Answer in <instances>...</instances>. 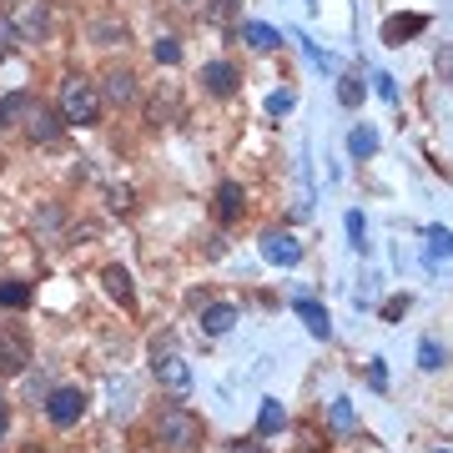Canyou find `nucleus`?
Here are the masks:
<instances>
[{
  "instance_id": "obj_30",
  "label": "nucleus",
  "mask_w": 453,
  "mask_h": 453,
  "mask_svg": "<svg viewBox=\"0 0 453 453\" xmlns=\"http://www.w3.org/2000/svg\"><path fill=\"white\" fill-rule=\"evenodd\" d=\"M368 388H372V393L388 388V368H383V357H372V363H368Z\"/></svg>"
},
{
  "instance_id": "obj_33",
  "label": "nucleus",
  "mask_w": 453,
  "mask_h": 453,
  "mask_svg": "<svg viewBox=\"0 0 453 453\" xmlns=\"http://www.w3.org/2000/svg\"><path fill=\"white\" fill-rule=\"evenodd\" d=\"M11 46H16V31H11V20L0 16V61L11 56Z\"/></svg>"
},
{
  "instance_id": "obj_15",
  "label": "nucleus",
  "mask_w": 453,
  "mask_h": 453,
  "mask_svg": "<svg viewBox=\"0 0 453 453\" xmlns=\"http://www.w3.org/2000/svg\"><path fill=\"white\" fill-rule=\"evenodd\" d=\"M177 116H181V96L166 86L162 96H151V106H146V121L151 127H177Z\"/></svg>"
},
{
  "instance_id": "obj_5",
  "label": "nucleus",
  "mask_w": 453,
  "mask_h": 453,
  "mask_svg": "<svg viewBox=\"0 0 453 453\" xmlns=\"http://www.w3.org/2000/svg\"><path fill=\"white\" fill-rule=\"evenodd\" d=\"M5 20H11V31H16V41H46V35H50L46 0H11V11H5Z\"/></svg>"
},
{
  "instance_id": "obj_20",
  "label": "nucleus",
  "mask_w": 453,
  "mask_h": 453,
  "mask_svg": "<svg viewBox=\"0 0 453 453\" xmlns=\"http://www.w3.org/2000/svg\"><path fill=\"white\" fill-rule=\"evenodd\" d=\"M0 308H5V312L31 308V282H16V277H5V282H0Z\"/></svg>"
},
{
  "instance_id": "obj_16",
  "label": "nucleus",
  "mask_w": 453,
  "mask_h": 453,
  "mask_svg": "<svg viewBox=\"0 0 453 453\" xmlns=\"http://www.w3.org/2000/svg\"><path fill=\"white\" fill-rule=\"evenodd\" d=\"M232 323H237V308H232V303H211V308H202V333H211V338L232 333Z\"/></svg>"
},
{
  "instance_id": "obj_28",
  "label": "nucleus",
  "mask_w": 453,
  "mask_h": 453,
  "mask_svg": "<svg viewBox=\"0 0 453 453\" xmlns=\"http://www.w3.org/2000/svg\"><path fill=\"white\" fill-rule=\"evenodd\" d=\"M292 106H297V96H292V91H273V96H267V116H288Z\"/></svg>"
},
{
  "instance_id": "obj_29",
  "label": "nucleus",
  "mask_w": 453,
  "mask_h": 453,
  "mask_svg": "<svg viewBox=\"0 0 453 453\" xmlns=\"http://www.w3.org/2000/svg\"><path fill=\"white\" fill-rule=\"evenodd\" d=\"M348 237H353L357 252L368 247V226H363V211H348Z\"/></svg>"
},
{
  "instance_id": "obj_27",
  "label": "nucleus",
  "mask_w": 453,
  "mask_h": 453,
  "mask_svg": "<svg viewBox=\"0 0 453 453\" xmlns=\"http://www.w3.org/2000/svg\"><path fill=\"white\" fill-rule=\"evenodd\" d=\"M428 247H434V257H453V232L449 226H428Z\"/></svg>"
},
{
  "instance_id": "obj_14",
  "label": "nucleus",
  "mask_w": 453,
  "mask_h": 453,
  "mask_svg": "<svg viewBox=\"0 0 453 453\" xmlns=\"http://www.w3.org/2000/svg\"><path fill=\"white\" fill-rule=\"evenodd\" d=\"M26 136H31L35 146H41V142H56V136H61V116L46 111V106H31V116H26Z\"/></svg>"
},
{
  "instance_id": "obj_23",
  "label": "nucleus",
  "mask_w": 453,
  "mask_h": 453,
  "mask_svg": "<svg viewBox=\"0 0 453 453\" xmlns=\"http://www.w3.org/2000/svg\"><path fill=\"white\" fill-rule=\"evenodd\" d=\"M348 151H353L357 162H363V157H372V151H378V131H372V127H353V136H348Z\"/></svg>"
},
{
  "instance_id": "obj_19",
  "label": "nucleus",
  "mask_w": 453,
  "mask_h": 453,
  "mask_svg": "<svg viewBox=\"0 0 453 453\" xmlns=\"http://www.w3.org/2000/svg\"><path fill=\"white\" fill-rule=\"evenodd\" d=\"M282 423H288V413H282V403H277V398H262V408H257V438H273V434H282Z\"/></svg>"
},
{
  "instance_id": "obj_22",
  "label": "nucleus",
  "mask_w": 453,
  "mask_h": 453,
  "mask_svg": "<svg viewBox=\"0 0 453 453\" xmlns=\"http://www.w3.org/2000/svg\"><path fill=\"white\" fill-rule=\"evenodd\" d=\"M443 363H449V348H443L438 338H423V342H418V368H423V372H438Z\"/></svg>"
},
{
  "instance_id": "obj_13",
  "label": "nucleus",
  "mask_w": 453,
  "mask_h": 453,
  "mask_svg": "<svg viewBox=\"0 0 453 453\" xmlns=\"http://www.w3.org/2000/svg\"><path fill=\"white\" fill-rule=\"evenodd\" d=\"M423 31H428V16H388L383 20V41L388 46H403V41H413Z\"/></svg>"
},
{
  "instance_id": "obj_21",
  "label": "nucleus",
  "mask_w": 453,
  "mask_h": 453,
  "mask_svg": "<svg viewBox=\"0 0 453 453\" xmlns=\"http://www.w3.org/2000/svg\"><path fill=\"white\" fill-rule=\"evenodd\" d=\"M237 5H242V0H211L202 16H207V26H217V31H232V20H237Z\"/></svg>"
},
{
  "instance_id": "obj_7",
  "label": "nucleus",
  "mask_w": 453,
  "mask_h": 453,
  "mask_svg": "<svg viewBox=\"0 0 453 453\" xmlns=\"http://www.w3.org/2000/svg\"><path fill=\"white\" fill-rule=\"evenodd\" d=\"M262 257L277 262V267H297L303 262V242L292 232H262Z\"/></svg>"
},
{
  "instance_id": "obj_34",
  "label": "nucleus",
  "mask_w": 453,
  "mask_h": 453,
  "mask_svg": "<svg viewBox=\"0 0 453 453\" xmlns=\"http://www.w3.org/2000/svg\"><path fill=\"white\" fill-rule=\"evenodd\" d=\"M111 207L116 211H131V187H111Z\"/></svg>"
},
{
  "instance_id": "obj_38",
  "label": "nucleus",
  "mask_w": 453,
  "mask_h": 453,
  "mask_svg": "<svg viewBox=\"0 0 453 453\" xmlns=\"http://www.w3.org/2000/svg\"><path fill=\"white\" fill-rule=\"evenodd\" d=\"M232 453H267V449H262L257 438H242V443H232Z\"/></svg>"
},
{
  "instance_id": "obj_32",
  "label": "nucleus",
  "mask_w": 453,
  "mask_h": 453,
  "mask_svg": "<svg viewBox=\"0 0 453 453\" xmlns=\"http://www.w3.org/2000/svg\"><path fill=\"white\" fill-rule=\"evenodd\" d=\"M372 91H378L383 101H398V86H393V76H388V71H378V76H372Z\"/></svg>"
},
{
  "instance_id": "obj_35",
  "label": "nucleus",
  "mask_w": 453,
  "mask_h": 453,
  "mask_svg": "<svg viewBox=\"0 0 453 453\" xmlns=\"http://www.w3.org/2000/svg\"><path fill=\"white\" fill-rule=\"evenodd\" d=\"M297 449H303V453H318V449H323V443H318V428H303V443H297Z\"/></svg>"
},
{
  "instance_id": "obj_3",
  "label": "nucleus",
  "mask_w": 453,
  "mask_h": 453,
  "mask_svg": "<svg viewBox=\"0 0 453 453\" xmlns=\"http://www.w3.org/2000/svg\"><path fill=\"white\" fill-rule=\"evenodd\" d=\"M151 372H157V383H162L166 393H187L192 388V368H187V357L177 353V342L162 338L157 348H151Z\"/></svg>"
},
{
  "instance_id": "obj_4",
  "label": "nucleus",
  "mask_w": 453,
  "mask_h": 453,
  "mask_svg": "<svg viewBox=\"0 0 453 453\" xmlns=\"http://www.w3.org/2000/svg\"><path fill=\"white\" fill-rule=\"evenodd\" d=\"M31 363H35L31 333H26L20 323H5L0 327V378H20Z\"/></svg>"
},
{
  "instance_id": "obj_17",
  "label": "nucleus",
  "mask_w": 453,
  "mask_h": 453,
  "mask_svg": "<svg viewBox=\"0 0 453 453\" xmlns=\"http://www.w3.org/2000/svg\"><path fill=\"white\" fill-rule=\"evenodd\" d=\"M35 106L31 91H11V96H0V127H16V121H26Z\"/></svg>"
},
{
  "instance_id": "obj_6",
  "label": "nucleus",
  "mask_w": 453,
  "mask_h": 453,
  "mask_svg": "<svg viewBox=\"0 0 453 453\" xmlns=\"http://www.w3.org/2000/svg\"><path fill=\"white\" fill-rule=\"evenodd\" d=\"M86 403H91V398H86L81 388H56L46 398V418L56 423V428H71V423L86 418Z\"/></svg>"
},
{
  "instance_id": "obj_12",
  "label": "nucleus",
  "mask_w": 453,
  "mask_h": 453,
  "mask_svg": "<svg viewBox=\"0 0 453 453\" xmlns=\"http://www.w3.org/2000/svg\"><path fill=\"white\" fill-rule=\"evenodd\" d=\"M101 101H111V106H131L136 101V76L131 71H106V86H101Z\"/></svg>"
},
{
  "instance_id": "obj_2",
  "label": "nucleus",
  "mask_w": 453,
  "mask_h": 453,
  "mask_svg": "<svg viewBox=\"0 0 453 453\" xmlns=\"http://www.w3.org/2000/svg\"><path fill=\"white\" fill-rule=\"evenodd\" d=\"M101 111H106V101H101V86L81 71H71L61 76V121L65 127H101Z\"/></svg>"
},
{
  "instance_id": "obj_18",
  "label": "nucleus",
  "mask_w": 453,
  "mask_h": 453,
  "mask_svg": "<svg viewBox=\"0 0 453 453\" xmlns=\"http://www.w3.org/2000/svg\"><path fill=\"white\" fill-rule=\"evenodd\" d=\"M237 35H242L252 50H277V46H282V35H277L273 26H262V20H247V26H237Z\"/></svg>"
},
{
  "instance_id": "obj_24",
  "label": "nucleus",
  "mask_w": 453,
  "mask_h": 453,
  "mask_svg": "<svg viewBox=\"0 0 453 453\" xmlns=\"http://www.w3.org/2000/svg\"><path fill=\"white\" fill-rule=\"evenodd\" d=\"M327 423H333V434H353V403L338 398V403L327 408Z\"/></svg>"
},
{
  "instance_id": "obj_8",
  "label": "nucleus",
  "mask_w": 453,
  "mask_h": 453,
  "mask_svg": "<svg viewBox=\"0 0 453 453\" xmlns=\"http://www.w3.org/2000/svg\"><path fill=\"white\" fill-rule=\"evenodd\" d=\"M237 81H242V76H237V65L232 61H207L202 65V86H207L211 96H237Z\"/></svg>"
},
{
  "instance_id": "obj_10",
  "label": "nucleus",
  "mask_w": 453,
  "mask_h": 453,
  "mask_svg": "<svg viewBox=\"0 0 453 453\" xmlns=\"http://www.w3.org/2000/svg\"><path fill=\"white\" fill-rule=\"evenodd\" d=\"M101 288H106V297H116L121 308H136V288H131V273L121 267V262L101 267Z\"/></svg>"
},
{
  "instance_id": "obj_11",
  "label": "nucleus",
  "mask_w": 453,
  "mask_h": 453,
  "mask_svg": "<svg viewBox=\"0 0 453 453\" xmlns=\"http://www.w3.org/2000/svg\"><path fill=\"white\" fill-rule=\"evenodd\" d=\"M292 312H297V318H303V323H308V333L312 338H333V318H327V308L323 303H312V297H292Z\"/></svg>"
},
{
  "instance_id": "obj_39",
  "label": "nucleus",
  "mask_w": 453,
  "mask_h": 453,
  "mask_svg": "<svg viewBox=\"0 0 453 453\" xmlns=\"http://www.w3.org/2000/svg\"><path fill=\"white\" fill-rule=\"evenodd\" d=\"M16 453H46V449H41V443H20Z\"/></svg>"
},
{
  "instance_id": "obj_9",
  "label": "nucleus",
  "mask_w": 453,
  "mask_h": 453,
  "mask_svg": "<svg viewBox=\"0 0 453 453\" xmlns=\"http://www.w3.org/2000/svg\"><path fill=\"white\" fill-rule=\"evenodd\" d=\"M211 211H217V222L232 226L237 217L247 211V192H242V181H222L217 187V202H211Z\"/></svg>"
},
{
  "instance_id": "obj_25",
  "label": "nucleus",
  "mask_w": 453,
  "mask_h": 453,
  "mask_svg": "<svg viewBox=\"0 0 453 453\" xmlns=\"http://www.w3.org/2000/svg\"><path fill=\"white\" fill-rule=\"evenodd\" d=\"M151 56H157V65H177V61H181L177 35H157V46H151Z\"/></svg>"
},
{
  "instance_id": "obj_36",
  "label": "nucleus",
  "mask_w": 453,
  "mask_h": 453,
  "mask_svg": "<svg viewBox=\"0 0 453 453\" xmlns=\"http://www.w3.org/2000/svg\"><path fill=\"white\" fill-rule=\"evenodd\" d=\"M438 71H443V76L453 81V46H449V50H438Z\"/></svg>"
},
{
  "instance_id": "obj_1",
  "label": "nucleus",
  "mask_w": 453,
  "mask_h": 453,
  "mask_svg": "<svg viewBox=\"0 0 453 453\" xmlns=\"http://www.w3.org/2000/svg\"><path fill=\"white\" fill-rule=\"evenodd\" d=\"M151 438H157V449L162 453H196L202 449V438H207V428H202V418H196L192 408H162L157 418H151Z\"/></svg>"
},
{
  "instance_id": "obj_26",
  "label": "nucleus",
  "mask_w": 453,
  "mask_h": 453,
  "mask_svg": "<svg viewBox=\"0 0 453 453\" xmlns=\"http://www.w3.org/2000/svg\"><path fill=\"white\" fill-rule=\"evenodd\" d=\"M338 101L342 106H357V101H363V76H357V71H348L338 81Z\"/></svg>"
},
{
  "instance_id": "obj_31",
  "label": "nucleus",
  "mask_w": 453,
  "mask_h": 453,
  "mask_svg": "<svg viewBox=\"0 0 453 453\" xmlns=\"http://www.w3.org/2000/svg\"><path fill=\"white\" fill-rule=\"evenodd\" d=\"M403 312H408V292H398V297H388V303H383V323H398Z\"/></svg>"
},
{
  "instance_id": "obj_37",
  "label": "nucleus",
  "mask_w": 453,
  "mask_h": 453,
  "mask_svg": "<svg viewBox=\"0 0 453 453\" xmlns=\"http://www.w3.org/2000/svg\"><path fill=\"white\" fill-rule=\"evenodd\" d=\"M5 428H11V398L0 393V438H5Z\"/></svg>"
}]
</instances>
